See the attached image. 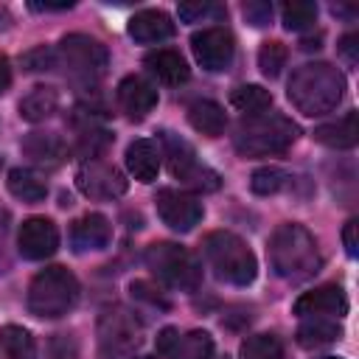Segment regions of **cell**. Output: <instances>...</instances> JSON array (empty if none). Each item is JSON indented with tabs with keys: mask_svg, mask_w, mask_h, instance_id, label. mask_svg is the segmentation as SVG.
Returning <instances> with one entry per match:
<instances>
[{
	"mask_svg": "<svg viewBox=\"0 0 359 359\" xmlns=\"http://www.w3.org/2000/svg\"><path fill=\"white\" fill-rule=\"evenodd\" d=\"M286 95L303 115H325L342 101L345 76L328 62H309L289 76Z\"/></svg>",
	"mask_w": 359,
	"mask_h": 359,
	"instance_id": "6da1fadb",
	"label": "cell"
},
{
	"mask_svg": "<svg viewBox=\"0 0 359 359\" xmlns=\"http://www.w3.org/2000/svg\"><path fill=\"white\" fill-rule=\"evenodd\" d=\"M269 264L275 269V275H280L283 280H306L314 272H320V250L314 236L297 224V222H286L278 224L275 233L269 236Z\"/></svg>",
	"mask_w": 359,
	"mask_h": 359,
	"instance_id": "7a4b0ae2",
	"label": "cell"
},
{
	"mask_svg": "<svg viewBox=\"0 0 359 359\" xmlns=\"http://www.w3.org/2000/svg\"><path fill=\"white\" fill-rule=\"evenodd\" d=\"M300 135V126L280 112L247 115L233 135V146L244 157H272L283 154Z\"/></svg>",
	"mask_w": 359,
	"mask_h": 359,
	"instance_id": "3957f363",
	"label": "cell"
},
{
	"mask_svg": "<svg viewBox=\"0 0 359 359\" xmlns=\"http://www.w3.org/2000/svg\"><path fill=\"white\" fill-rule=\"evenodd\" d=\"M81 286L76 280V275L65 266H45L34 275L31 286H28V297L25 306L34 317L42 320H56L65 317L67 311H73V306L79 303Z\"/></svg>",
	"mask_w": 359,
	"mask_h": 359,
	"instance_id": "277c9868",
	"label": "cell"
},
{
	"mask_svg": "<svg viewBox=\"0 0 359 359\" xmlns=\"http://www.w3.org/2000/svg\"><path fill=\"white\" fill-rule=\"evenodd\" d=\"M202 252L208 266L216 272L219 280L233 286H250L258 275V261L252 250L230 230H213L202 241Z\"/></svg>",
	"mask_w": 359,
	"mask_h": 359,
	"instance_id": "5b68a950",
	"label": "cell"
},
{
	"mask_svg": "<svg viewBox=\"0 0 359 359\" xmlns=\"http://www.w3.org/2000/svg\"><path fill=\"white\" fill-rule=\"evenodd\" d=\"M56 65L65 67V76L79 90H95V84L104 79V73L109 67V53L95 36L67 34L59 39Z\"/></svg>",
	"mask_w": 359,
	"mask_h": 359,
	"instance_id": "8992f818",
	"label": "cell"
},
{
	"mask_svg": "<svg viewBox=\"0 0 359 359\" xmlns=\"http://www.w3.org/2000/svg\"><path fill=\"white\" fill-rule=\"evenodd\" d=\"M146 266L165 286L180 292H194L202 283V266L191 250L174 241H154L146 250Z\"/></svg>",
	"mask_w": 359,
	"mask_h": 359,
	"instance_id": "52a82bcc",
	"label": "cell"
},
{
	"mask_svg": "<svg viewBox=\"0 0 359 359\" xmlns=\"http://www.w3.org/2000/svg\"><path fill=\"white\" fill-rule=\"evenodd\" d=\"M160 157H165L171 177L180 180L191 191L208 194V191H216L219 182H222V177L213 168H208V165H202L196 160L194 146L185 137H180V135H174L168 129L160 132Z\"/></svg>",
	"mask_w": 359,
	"mask_h": 359,
	"instance_id": "ba28073f",
	"label": "cell"
},
{
	"mask_svg": "<svg viewBox=\"0 0 359 359\" xmlns=\"http://www.w3.org/2000/svg\"><path fill=\"white\" fill-rule=\"evenodd\" d=\"M140 345V323L123 306H109L98 317V351L104 359H123Z\"/></svg>",
	"mask_w": 359,
	"mask_h": 359,
	"instance_id": "9c48e42d",
	"label": "cell"
},
{
	"mask_svg": "<svg viewBox=\"0 0 359 359\" xmlns=\"http://www.w3.org/2000/svg\"><path fill=\"white\" fill-rule=\"evenodd\" d=\"M191 50H194V59L199 62L202 70L208 73H222L233 65V56H236V39L227 28H202L191 36Z\"/></svg>",
	"mask_w": 359,
	"mask_h": 359,
	"instance_id": "30bf717a",
	"label": "cell"
},
{
	"mask_svg": "<svg viewBox=\"0 0 359 359\" xmlns=\"http://www.w3.org/2000/svg\"><path fill=\"white\" fill-rule=\"evenodd\" d=\"M154 205H157V216L177 233H188L194 230L202 216H205V208L202 202L191 194V191H177V188H160L157 196H154Z\"/></svg>",
	"mask_w": 359,
	"mask_h": 359,
	"instance_id": "8fae6325",
	"label": "cell"
},
{
	"mask_svg": "<svg viewBox=\"0 0 359 359\" xmlns=\"http://www.w3.org/2000/svg\"><path fill=\"white\" fill-rule=\"evenodd\" d=\"M76 185L90 199H118L126 194V177L121 168L104 160H84L76 171Z\"/></svg>",
	"mask_w": 359,
	"mask_h": 359,
	"instance_id": "7c38bea8",
	"label": "cell"
},
{
	"mask_svg": "<svg viewBox=\"0 0 359 359\" xmlns=\"http://www.w3.org/2000/svg\"><path fill=\"white\" fill-rule=\"evenodd\" d=\"M17 247H20V255L28 258V261H42V258H50L59 247V230L50 219L45 216H31L20 224V233H17Z\"/></svg>",
	"mask_w": 359,
	"mask_h": 359,
	"instance_id": "4fadbf2b",
	"label": "cell"
},
{
	"mask_svg": "<svg viewBox=\"0 0 359 359\" xmlns=\"http://www.w3.org/2000/svg\"><path fill=\"white\" fill-rule=\"evenodd\" d=\"M292 311L297 317H334V320H339L348 314V297H345L342 286L325 283V286H317L311 292H303L294 300Z\"/></svg>",
	"mask_w": 359,
	"mask_h": 359,
	"instance_id": "5bb4252c",
	"label": "cell"
},
{
	"mask_svg": "<svg viewBox=\"0 0 359 359\" xmlns=\"http://www.w3.org/2000/svg\"><path fill=\"white\" fill-rule=\"evenodd\" d=\"M118 107L132 118V121H143L154 107H157V87L143 79V76H126L118 84Z\"/></svg>",
	"mask_w": 359,
	"mask_h": 359,
	"instance_id": "9a60e30c",
	"label": "cell"
},
{
	"mask_svg": "<svg viewBox=\"0 0 359 359\" xmlns=\"http://www.w3.org/2000/svg\"><path fill=\"white\" fill-rule=\"evenodd\" d=\"M112 241V224L104 213H84L70 224L73 252H95Z\"/></svg>",
	"mask_w": 359,
	"mask_h": 359,
	"instance_id": "2e32d148",
	"label": "cell"
},
{
	"mask_svg": "<svg viewBox=\"0 0 359 359\" xmlns=\"http://www.w3.org/2000/svg\"><path fill=\"white\" fill-rule=\"evenodd\" d=\"M20 149L39 168H59L67 160V143L56 132H31L22 137Z\"/></svg>",
	"mask_w": 359,
	"mask_h": 359,
	"instance_id": "e0dca14e",
	"label": "cell"
},
{
	"mask_svg": "<svg viewBox=\"0 0 359 359\" xmlns=\"http://www.w3.org/2000/svg\"><path fill=\"white\" fill-rule=\"evenodd\" d=\"M126 31H129V36H132L135 42L154 45V42H163V39L174 36V22H171V17H168L165 11H160V8H143V11H137V14L129 20Z\"/></svg>",
	"mask_w": 359,
	"mask_h": 359,
	"instance_id": "ac0fdd59",
	"label": "cell"
},
{
	"mask_svg": "<svg viewBox=\"0 0 359 359\" xmlns=\"http://www.w3.org/2000/svg\"><path fill=\"white\" fill-rule=\"evenodd\" d=\"M126 168L137 182H154L160 171V146L149 137H137L126 146Z\"/></svg>",
	"mask_w": 359,
	"mask_h": 359,
	"instance_id": "d6986e66",
	"label": "cell"
},
{
	"mask_svg": "<svg viewBox=\"0 0 359 359\" xmlns=\"http://www.w3.org/2000/svg\"><path fill=\"white\" fill-rule=\"evenodd\" d=\"M146 67H149V73H151L157 81H163V84H168V87L185 84L188 76H191L188 62L182 59V53H180V50H171V48H157V50H151V53L146 56Z\"/></svg>",
	"mask_w": 359,
	"mask_h": 359,
	"instance_id": "ffe728a7",
	"label": "cell"
},
{
	"mask_svg": "<svg viewBox=\"0 0 359 359\" xmlns=\"http://www.w3.org/2000/svg\"><path fill=\"white\" fill-rule=\"evenodd\" d=\"M314 140L328 149H353L359 143V115L351 109L342 118L314 129Z\"/></svg>",
	"mask_w": 359,
	"mask_h": 359,
	"instance_id": "44dd1931",
	"label": "cell"
},
{
	"mask_svg": "<svg viewBox=\"0 0 359 359\" xmlns=\"http://www.w3.org/2000/svg\"><path fill=\"white\" fill-rule=\"evenodd\" d=\"M297 345L300 348H323L331 345L342 337V325L334 317H303V323L297 325Z\"/></svg>",
	"mask_w": 359,
	"mask_h": 359,
	"instance_id": "7402d4cb",
	"label": "cell"
},
{
	"mask_svg": "<svg viewBox=\"0 0 359 359\" xmlns=\"http://www.w3.org/2000/svg\"><path fill=\"white\" fill-rule=\"evenodd\" d=\"M188 123L196 132L208 135V137H219L224 132V126H227V115H224V109L216 101L199 98V101H194L188 107Z\"/></svg>",
	"mask_w": 359,
	"mask_h": 359,
	"instance_id": "603a6c76",
	"label": "cell"
},
{
	"mask_svg": "<svg viewBox=\"0 0 359 359\" xmlns=\"http://www.w3.org/2000/svg\"><path fill=\"white\" fill-rule=\"evenodd\" d=\"M6 185H8L11 196H17L20 202H28V205L42 202V199L48 196V185H45V180H42L39 174H34L31 168H11Z\"/></svg>",
	"mask_w": 359,
	"mask_h": 359,
	"instance_id": "cb8c5ba5",
	"label": "cell"
},
{
	"mask_svg": "<svg viewBox=\"0 0 359 359\" xmlns=\"http://www.w3.org/2000/svg\"><path fill=\"white\" fill-rule=\"evenodd\" d=\"M56 107H59L56 90L42 84V87H34L28 95H22V101H20V115H22L25 121H31V123H39V121L50 118V115L56 112Z\"/></svg>",
	"mask_w": 359,
	"mask_h": 359,
	"instance_id": "d4e9b609",
	"label": "cell"
},
{
	"mask_svg": "<svg viewBox=\"0 0 359 359\" xmlns=\"http://www.w3.org/2000/svg\"><path fill=\"white\" fill-rule=\"evenodd\" d=\"M0 351L6 359H36V342H34L31 331L22 325L0 328Z\"/></svg>",
	"mask_w": 359,
	"mask_h": 359,
	"instance_id": "484cf974",
	"label": "cell"
},
{
	"mask_svg": "<svg viewBox=\"0 0 359 359\" xmlns=\"http://www.w3.org/2000/svg\"><path fill=\"white\" fill-rule=\"evenodd\" d=\"M230 104L244 115H261L272 107V93L264 90L261 84H238L230 93Z\"/></svg>",
	"mask_w": 359,
	"mask_h": 359,
	"instance_id": "4316f807",
	"label": "cell"
},
{
	"mask_svg": "<svg viewBox=\"0 0 359 359\" xmlns=\"http://www.w3.org/2000/svg\"><path fill=\"white\" fill-rule=\"evenodd\" d=\"M171 359H213V337L208 331H188L177 339V345L168 353Z\"/></svg>",
	"mask_w": 359,
	"mask_h": 359,
	"instance_id": "83f0119b",
	"label": "cell"
},
{
	"mask_svg": "<svg viewBox=\"0 0 359 359\" xmlns=\"http://www.w3.org/2000/svg\"><path fill=\"white\" fill-rule=\"evenodd\" d=\"M241 359H286L283 342L275 334H252L241 342Z\"/></svg>",
	"mask_w": 359,
	"mask_h": 359,
	"instance_id": "f1b7e54d",
	"label": "cell"
},
{
	"mask_svg": "<svg viewBox=\"0 0 359 359\" xmlns=\"http://www.w3.org/2000/svg\"><path fill=\"white\" fill-rule=\"evenodd\" d=\"M280 20L289 31H306L317 22V3L309 0H292L280 6Z\"/></svg>",
	"mask_w": 359,
	"mask_h": 359,
	"instance_id": "f546056e",
	"label": "cell"
},
{
	"mask_svg": "<svg viewBox=\"0 0 359 359\" xmlns=\"http://www.w3.org/2000/svg\"><path fill=\"white\" fill-rule=\"evenodd\" d=\"M286 59H289V50H286V45L278 42V39L264 42L261 50H258V67H261V73L269 76V79H275V76L280 73V67L286 65Z\"/></svg>",
	"mask_w": 359,
	"mask_h": 359,
	"instance_id": "4dcf8cb0",
	"label": "cell"
},
{
	"mask_svg": "<svg viewBox=\"0 0 359 359\" xmlns=\"http://www.w3.org/2000/svg\"><path fill=\"white\" fill-rule=\"evenodd\" d=\"M283 185H286V171L283 168H275V165H264V168L252 171V177H250V188L258 196L278 194Z\"/></svg>",
	"mask_w": 359,
	"mask_h": 359,
	"instance_id": "1f68e13d",
	"label": "cell"
},
{
	"mask_svg": "<svg viewBox=\"0 0 359 359\" xmlns=\"http://www.w3.org/2000/svg\"><path fill=\"white\" fill-rule=\"evenodd\" d=\"M180 20L182 22H205V20H219L224 17V6L219 3H208V0H196V3H180Z\"/></svg>",
	"mask_w": 359,
	"mask_h": 359,
	"instance_id": "d6a6232c",
	"label": "cell"
},
{
	"mask_svg": "<svg viewBox=\"0 0 359 359\" xmlns=\"http://www.w3.org/2000/svg\"><path fill=\"white\" fill-rule=\"evenodd\" d=\"M107 143H109V135H107L104 129H95V126L90 123V126H84L81 135H79V154L87 157V160H95V157L107 149Z\"/></svg>",
	"mask_w": 359,
	"mask_h": 359,
	"instance_id": "836d02e7",
	"label": "cell"
},
{
	"mask_svg": "<svg viewBox=\"0 0 359 359\" xmlns=\"http://www.w3.org/2000/svg\"><path fill=\"white\" fill-rule=\"evenodd\" d=\"M22 67L31 70V73H42V70H53L56 67V50L48 48V45H36L31 50L22 53Z\"/></svg>",
	"mask_w": 359,
	"mask_h": 359,
	"instance_id": "e575fe53",
	"label": "cell"
},
{
	"mask_svg": "<svg viewBox=\"0 0 359 359\" xmlns=\"http://www.w3.org/2000/svg\"><path fill=\"white\" fill-rule=\"evenodd\" d=\"M48 356L50 359H76L79 356V345L70 334H56L50 339V348H48Z\"/></svg>",
	"mask_w": 359,
	"mask_h": 359,
	"instance_id": "d590c367",
	"label": "cell"
},
{
	"mask_svg": "<svg viewBox=\"0 0 359 359\" xmlns=\"http://www.w3.org/2000/svg\"><path fill=\"white\" fill-rule=\"evenodd\" d=\"M244 17H247V22H250V25L264 28V25H269V20H272V6H269V3H264V0L244 3Z\"/></svg>",
	"mask_w": 359,
	"mask_h": 359,
	"instance_id": "8d00e7d4",
	"label": "cell"
},
{
	"mask_svg": "<svg viewBox=\"0 0 359 359\" xmlns=\"http://www.w3.org/2000/svg\"><path fill=\"white\" fill-rule=\"evenodd\" d=\"M129 289H132V294H135L137 300H146V303H151V306H163V309H168V300H163L160 292L154 294V286H149L146 280H135Z\"/></svg>",
	"mask_w": 359,
	"mask_h": 359,
	"instance_id": "74e56055",
	"label": "cell"
},
{
	"mask_svg": "<svg viewBox=\"0 0 359 359\" xmlns=\"http://www.w3.org/2000/svg\"><path fill=\"white\" fill-rule=\"evenodd\" d=\"M339 53L353 65V62L359 59V34H353V31L345 34V36L339 39Z\"/></svg>",
	"mask_w": 359,
	"mask_h": 359,
	"instance_id": "f35d334b",
	"label": "cell"
},
{
	"mask_svg": "<svg viewBox=\"0 0 359 359\" xmlns=\"http://www.w3.org/2000/svg\"><path fill=\"white\" fill-rule=\"evenodd\" d=\"M177 339H180V331L177 328H163L160 334H157V353H163V356H168L171 353V348L177 345Z\"/></svg>",
	"mask_w": 359,
	"mask_h": 359,
	"instance_id": "ab89813d",
	"label": "cell"
},
{
	"mask_svg": "<svg viewBox=\"0 0 359 359\" xmlns=\"http://www.w3.org/2000/svg\"><path fill=\"white\" fill-rule=\"evenodd\" d=\"M356 227H359V224H356V219H351V222L345 224V230H342V241H345V252H348L351 258H356V252H359V250H356Z\"/></svg>",
	"mask_w": 359,
	"mask_h": 359,
	"instance_id": "60d3db41",
	"label": "cell"
},
{
	"mask_svg": "<svg viewBox=\"0 0 359 359\" xmlns=\"http://www.w3.org/2000/svg\"><path fill=\"white\" fill-rule=\"evenodd\" d=\"M11 87V65H8V59L0 53V93H6Z\"/></svg>",
	"mask_w": 359,
	"mask_h": 359,
	"instance_id": "b9f144b4",
	"label": "cell"
},
{
	"mask_svg": "<svg viewBox=\"0 0 359 359\" xmlns=\"http://www.w3.org/2000/svg\"><path fill=\"white\" fill-rule=\"evenodd\" d=\"M0 28H3V31L11 28V14H8L6 8H0Z\"/></svg>",
	"mask_w": 359,
	"mask_h": 359,
	"instance_id": "7bdbcfd3",
	"label": "cell"
},
{
	"mask_svg": "<svg viewBox=\"0 0 359 359\" xmlns=\"http://www.w3.org/2000/svg\"><path fill=\"white\" fill-rule=\"evenodd\" d=\"M129 359H151V356H129Z\"/></svg>",
	"mask_w": 359,
	"mask_h": 359,
	"instance_id": "ee69618b",
	"label": "cell"
},
{
	"mask_svg": "<svg viewBox=\"0 0 359 359\" xmlns=\"http://www.w3.org/2000/svg\"><path fill=\"white\" fill-rule=\"evenodd\" d=\"M320 359H339V356H320Z\"/></svg>",
	"mask_w": 359,
	"mask_h": 359,
	"instance_id": "f6af8a7d",
	"label": "cell"
}]
</instances>
